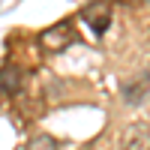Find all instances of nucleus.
I'll return each mask as SVG.
<instances>
[{
	"instance_id": "nucleus-5",
	"label": "nucleus",
	"mask_w": 150,
	"mask_h": 150,
	"mask_svg": "<svg viewBox=\"0 0 150 150\" xmlns=\"http://www.w3.org/2000/svg\"><path fill=\"white\" fill-rule=\"evenodd\" d=\"M147 93H150V75H144V78H138V81H132V84L123 87V99L132 102V105H138Z\"/></svg>"
},
{
	"instance_id": "nucleus-2",
	"label": "nucleus",
	"mask_w": 150,
	"mask_h": 150,
	"mask_svg": "<svg viewBox=\"0 0 150 150\" xmlns=\"http://www.w3.org/2000/svg\"><path fill=\"white\" fill-rule=\"evenodd\" d=\"M81 21L93 30V36H102L111 24V3L108 0H90L81 9Z\"/></svg>"
},
{
	"instance_id": "nucleus-1",
	"label": "nucleus",
	"mask_w": 150,
	"mask_h": 150,
	"mask_svg": "<svg viewBox=\"0 0 150 150\" xmlns=\"http://www.w3.org/2000/svg\"><path fill=\"white\" fill-rule=\"evenodd\" d=\"M78 36H75V27L72 21H60V24H51L48 30L39 33V45L45 48V51H63V48H69Z\"/></svg>"
},
{
	"instance_id": "nucleus-4",
	"label": "nucleus",
	"mask_w": 150,
	"mask_h": 150,
	"mask_svg": "<svg viewBox=\"0 0 150 150\" xmlns=\"http://www.w3.org/2000/svg\"><path fill=\"white\" fill-rule=\"evenodd\" d=\"M24 87V72L18 63H3V93H21Z\"/></svg>"
},
{
	"instance_id": "nucleus-3",
	"label": "nucleus",
	"mask_w": 150,
	"mask_h": 150,
	"mask_svg": "<svg viewBox=\"0 0 150 150\" xmlns=\"http://www.w3.org/2000/svg\"><path fill=\"white\" fill-rule=\"evenodd\" d=\"M147 144H150V126L147 123H132L120 138L123 150H147Z\"/></svg>"
},
{
	"instance_id": "nucleus-6",
	"label": "nucleus",
	"mask_w": 150,
	"mask_h": 150,
	"mask_svg": "<svg viewBox=\"0 0 150 150\" xmlns=\"http://www.w3.org/2000/svg\"><path fill=\"white\" fill-rule=\"evenodd\" d=\"M24 150H57V141H54L48 132H36L33 138L27 141V147H24Z\"/></svg>"
}]
</instances>
